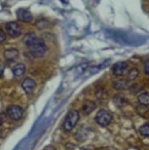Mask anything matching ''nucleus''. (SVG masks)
<instances>
[{"mask_svg": "<svg viewBox=\"0 0 149 150\" xmlns=\"http://www.w3.org/2000/svg\"><path fill=\"white\" fill-rule=\"evenodd\" d=\"M23 43L28 47L31 53L35 57H41L47 51V47L44 41L42 39H40L39 37H37L33 33H28L24 37Z\"/></svg>", "mask_w": 149, "mask_h": 150, "instance_id": "obj_1", "label": "nucleus"}, {"mask_svg": "<svg viewBox=\"0 0 149 150\" xmlns=\"http://www.w3.org/2000/svg\"><path fill=\"white\" fill-rule=\"evenodd\" d=\"M79 120V112L76 110H72L68 112L66 116L65 120H64L63 127L65 131H71L77 124V122Z\"/></svg>", "mask_w": 149, "mask_h": 150, "instance_id": "obj_2", "label": "nucleus"}, {"mask_svg": "<svg viewBox=\"0 0 149 150\" xmlns=\"http://www.w3.org/2000/svg\"><path fill=\"white\" fill-rule=\"evenodd\" d=\"M112 114L105 110H100L97 112V115L95 117L97 124H99L100 126H107L112 122Z\"/></svg>", "mask_w": 149, "mask_h": 150, "instance_id": "obj_3", "label": "nucleus"}, {"mask_svg": "<svg viewBox=\"0 0 149 150\" xmlns=\"http://www.w3.org/2000/svg\"><path fill=\"white\" fill-rule=\"evenodd\" d=\"M7 116L13 121H18L23 117V108L19 105H9L7 108Z\"/></svg>", "mask_w": 149, "mask_h": 150, "instance_id": "obj_4", "label": "nucleus"}, {"mask_svg": "<svg viewBox=\"0 0 149 150\" xmlns=\"http://www.w3.org/2000/svg\"><path fill=\"white\" fill-rule=\"evenodd\" d=\"M5 29H6V33H9V35H11L12 38H17V37H19V35H21V33H22L21 26L15 21L9 22V23L5 25Z\"/></svg>", "mask_w": 149, "mask_h": 150, "instance_id": "obj_5", "label": "nucleus"}, {"mask_svg": "<svg viewBox=\"0 0 149 150\" xmlns=\"http://www.w3.org/2000/svg\"><path fill=\"white\" fill-rule=\"evenodd\" d=\"M16 15L18 20L24 22V23H29L33 20V15L26 8H19L16 12Z\"/></svg>", "mask_w": 149, "mask_h": 150, "instance_id": "obj_6", "label": "nucleus"}, {"mask_svg": "<svg viewBox=\"0 0 149 150\" xmlns=\"http://www.w3.org/2000/svg\"><path fill=\"white\" fill-rule=\"evenodd\" d=\"M22 89L25 91L26 94H31L35 89V81L31 78H25L22 81Z\"/></svg>", "mask_w": 149, "mask_h": 150, "instance_id": "obj_7", "label": "nucleus"}, {"mask_svg": "<svg viewBox=\"0 0 149 150\" xmlns=\"http://www.w3.org/2000/svg\"><path fill=\"white\" fill-rule=\"evenodd\" d=\"M3 55H4V59H6L9 63H11V62H14L18 59L19 51H18V49H16V48H9V49L5 50Z\"/></svg>", "mask_w": 149, "mask_h": 150, "instance_id": "obj_8", "label": "nucleus"}, {"mask_svg": "<svg viewBox=\"0 0 149 150\" xmlns=\"http://www.w3.org/2000/svg\"><path fill=\"white\" fill-rule=\"evenodd\" d=\"M126 67H127V63L126 62H119V63L115 64L113 66V73L116 76H120L124 73Z\"/></svg>", "mask_w": 149, "mask_h": 150, "instance_id": "obj_9", "label": "nucleus"}, {"mask_svg": "<svg viewBox=\"0 0 149 150\" xmlns=\"http://www.w3.org/2000/svg\"><path fill=\"white\" fill-rule=\"evenodd\" d=\"M95 108H96L95 102H93V101H91V100H86L84 102V105H82V112L86 114V115H89V114H91Z\"/></svg>", "mask_w": 149, "mask_h": 150, "instance_id": "obj_10", "label": "nucleus"}, {"mask_svg": "<svg viewBox=\"0 0 149 150\" xmlns=\"http://www.w3.org/2000/svg\"><path fill=\"white\" fill-rule=\"evenodd\" d=\"M25 70H26L25 65H23V64H17L14 68L12 69L13 74H14V76H15V77H17V78L23 76L24 73H25Z\"/></svg>", "mask_w": 149, "mask_h": 150, "instance_id": "obj_11", "label": "nucleus"}, {"mask_svg": "<svg viewBox=\"0 0 149 150\" xmlns=\"http://www.w3.org/2000/svg\"><path fill=\"white\" fill-rule=\"evenodd\" d=\"M112 86L115 90H117V91H122V90H125L126 88H127V80H125V79L114 80Z\"/></svg>", "mask_w": 149, "mask_h": 150, "instance_id": "obj_12", "label": "nucleus"}, {"mask_svg": "<svg viewBox=\"0 0 149 150\" xmlns=\"http://www.w3.org/2000/svg\"><path fill=\"white\" fill-rule=\"evenodd\" d=\"M138 100L142 105H149V93H147V92L141 93L138 96Z\"/></svg>", "mask_w": 149, "mask_h": 150, "instance_id": "obj_13", "label": "nucleus"}, {"mask_svg": "<svg viewBox=\"0 0 149 150\" xmlns=\"http://www.w3.org/2000/svg\"><path fill=\"white\" fill-rule=\"evenodd\" d=\"M138 75H139V71H138V69L133 68L129 72L127 73V74H126V78H127V80H133L138 77Z\"/></svg>", "mask_w": 149, "mask_h": 150, "instance_id": "obj_14", "label": "nucleus"}, {"mask_svg": "<svg viewBox=\"0 0 149 150\" xmlns=\"http://www.w3.org/2000/svg\"><path fill=\"white\" fill-rule=\"evenodd\" d=\"M115 102H116L117 105L119 106H122V105H125V104H127V101H126V98H124L123 96H121V95H117V96H115Z\"/></svg>", "mask_w": 149, "mask_h": 150, "instance_id": "obj_15", "label": "nucleus"}, {"mask_svg": "<svg viewBox=\"0 0 149 150\" xmlns=\"http://www.w3.org/2000/svg\"><path fill=\"white\" fill-rule=\"evenodd\" d=\"M140 134L144 137H149V123H146V124L141 126Z\"/></svg>", "mask_w": 149, "mask_h": 150, "instance_id": "obj_16", "label": "nucleus"}, {"mask_svg": "<svg viewBox=\"0 0 149 150\" xmlns=\"http://www.w3.org/2000/svg\"><path fill=\"white\" fill-rule=\"evenodd\" d=\"M141 89H142V87L139 86L138 83H133V86H131V91L133 92V93H137V92H139Z\"/></svg>", "mask_w": 149, "mask_h": 150, "instance_id": "obj_17", "label": "nucleus"}, {"mask_svg": "<svg viewBox=\"0 0 149 150\" xmlns=\"http://www.w3.org/2000/svg\"><path fill=\"white\" fill-rule=\"evenodd\" d=\"M5 40H6V33H5L4 31L0 28V44L4 42Z\"/></svg>", "mask_w": 149, "mask_h": 150, "instance_id": "obj_18", "label": "nucleus"}, {"mask_svg": "<svg viewBox=\"0 0 149 150\" xmlns=\"http://www.w3.org/2000/svg\"><path fill=\"white\" fill-rule=\"evenodd\" d=\"M144 71H145V73H146L147 75H149V59H147V61L145 62V64H144Z\"/></svg>", "mask_w": 149, "mask_h": 150, "instance_id": "obj_19", "label": "nucleus"}, {"mask_svg": "<svg viewBox=\"0 0 149 150\" xmlns=\"http://www.w3.org/2000/svg\"><path fill=\"white\" fill-rule=\"evenodd\" d=\"M3 72H4V66L2 64H0V77L3 75Z\"/></svg>", "mask_w": 149, "mask_h": 150, "instance_id": "obj_20", "label": "nucleus"}, {"mask_svg": "<svg viewBox=\"0 0 149 150\" xmlns=\"http://www.w3.org/2000/svg\"><path fill=\"white\" fill-rule=\"evenodd\" d=\"M0 127H1V126H0Z\"/></svg>", "mask_w": 149, "mask_h": 150, "instance_id": "obj_21", "label": "nucleus"}]
</instances>
